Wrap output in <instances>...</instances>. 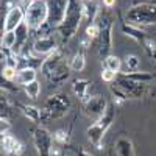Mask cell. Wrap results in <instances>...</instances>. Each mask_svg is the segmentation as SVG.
I'll use <instances>...</instances> for the list:
<instances>
[{
  "label": "cell",
  "mask_w": 156,
  "mask_h": 156,
  "mask_svg": "<svg viewBox=\"0 0 156 156\" xmlns=\"http://www.w3.org/2000/svg\"><path fill=\"white\" fill-rule=\"evenodd\" d=\"M41 72L51 84L59 86L64 81H67L72 73L70 61H67L66 56H64V51L58 48L53 53H50L48 56L44 58L41 64Z\"/></svg>",
  "instance_id": "6da1fadb"
},
{
  "label": "cell",
  "mask_w": 156,
  "mask_h": 156,
  "mask_svg": "<svg viewBox=\"0 0 156 156\" xmlns=\"http://www.w3.org/2000/svg\"><path fill=\"white\" fill-rule=\"evenodd\" d=\"M83 8H81V2L80 0H70L69 2V8L66 12L62 23L56 28L59 37H61V44L67 45L70 42V39L78 33L80 25L83 22Z\"/></svg>",
  "instance_id": "7a4b0ae2"
},
{
  "label": "cell",
  "mask_w": 156,
  "mask_h": 156,
  "mask_svg": "<svg viewBox=\"0 0 156 156\" xmlns=\"http://www.w3.org/2000/svg\"><path fill=\"white\" fill-rule=\"evenodd\" d=\"M25 11V23L30 30H41L48 19V3L47 0H23L20 5Z\"/></svg>",
  "instance_id": "3957f363"
},
{
  "label": "cell",
  "mask_w": 156,
  "mask_h": 156,
  "mask_svg": "<svg viewBox=\"0 0 156 156\" xmlns=\"http://www.w3.org/2000/svg\"><path fill=\"white\" fill-rule=\"evenodd\" d=\"M115 119V105L114 103H109V106L106 109V112L103 114L98 120H94V123H90L86 129L87 139L92 145H95L98 150H101L103 147V137H105L106 131L109 129V126L112 125Z\"/></svg>",
  "instance_id": "277c9868"
},
{
  "label": "cell",
  "mask_w": 156,
  "mask_h": 156,
  "mask_svg": "<svg viewBox=\"0 0 156 156\" xmlns=\"http://www.w3.org/2000/svg\"><path fill=\"white\" fill-rule=\"evenodd\" d=\"M125 19L128 23L136 25V27L156 25V3H134L126 9Z\"/></svg>",
  "instance_id": "5b68a950"
},
{
  "label": "cell",
  "mask_w": 156,
  "mask_h": 156,
  "mask_svg": "<svg viewBox=\"0 0 156 156\" xmlns=\"http://www.w3.org/2000/svg\"><path fill=\"white\" fill-rule=\"evenodd\" d=\"M70 109V100L66 94H51L42 106V120L62 119Z\"/></svg>",
  "instance_id": "8992f818"
},
{
  "label": "cell",
  "mask_w": 156,
  "mask_h": 156,
  "mask_svg": "<svg viewBox=\"0 0 156 156\" xmlns=\"http://www.w3.org/2000/svg\"><path fill=\"white\" fill-rule=\"evenodd\" d=\"M95 23L100 27V36H98V55L105 59L111 55L112 50V20L108 14H98Z\"/></svg>",
  "instance_id": "52a82bcc"
},
{
  "label": "cell",
  "mask_w": 156,
  "mask_h": 156,
  "mask_svg": "<svg viewBox=\"0 0 156 156\" xmlns=\"http://www.w3.org/2000/svg\"><path fill=\"white\" fill-rule=\"evenodd\" d=\"M69 2L70 0H47V3H48V19H47V23L42 28H45L47 31L56 30L62 23L64 17H66Z\"/></svg>",
  "instance_id": "ba28073f"
},
{
  "label": "cell",
  "mask_w": 156,
  "mask_h": 156,
  "mask_svg": "<svg viewBox=\"0 0 156 156\" xmlns=\"http://www.w3.org/2000/svg\"><path fill=\"white\" fill-rule=\"evenodd\" d=\"M33 144L39 156H51V150L55 147L53 134L48 133V129L44 126H36L33 128Z\"/></svg>",
  "instance_id": "9c48e42d"
},
{
  "label": "cell",
  "mask_w": 156,
  "mask_h": 156,
  "mask_svg": "<svg viewBox=\"0 0 156 156\" xmlns=\"http://www.w3.org/2000/svg\"><path fill=\"white\" fill-rule=\"evenodd\" d=\"M109 103L103 95H90L86 101H83V111L89 119L98 120L100 117L106 112Z\"/></svg>",
  "instance_id": "30bf717a"
},
{
  "label": "cell",
  "mask_w": 156,
  "mask_h": 156,
  "mask_svg": "<svg viewBox=\"0 0 156 156\" xmlns=\"http://www.w3.org/2000/svg\"><path fill=\"white\" fill-rule=\"evenodd\" d=\"M25 22V11L20 5L9 6L6 11V16L3 20V33L6 31H16L20 25Z\"/></svg>",
  "instance_id": "8fae6325"
},
{
  "label": "cell",
  "mask_w": 156,
  "mask_h": 156,
  "mask_svg": "<svg viewBox=\"0 0 156 156\" xmlns=\"http://www.w3.org/2000/svg\"><path fill=\"white\" fill-rule=\"evenodd\" d=\"M33 51L36 55H45L48 56L50 53H53L55 50H58V42H56V39L51 36V34H41V36H37L34 39V42H33Z\"/></svg>",
  "instance_id": "7c38bea8"
},
{
  "label": "cell",
  "mask_w": 156,
  "mask_h": 156,
  "mask_svg": "<svg viewBox=\"0 0 156 156\" xmlns=\"http://www.w3.org/2000/svg\"><path fill=\"white\" fill-rule=\"evenodd\" d=\"M2 151L6 156H22L23 145H22V142L17 137H14L11 133L2 134Z\"/></svg>",
  "instance_id": "4fadbf2b"
},
{
  "label": "cell",
  "mask_w": 156,
  "mask_h": 156,
  "mask_svg": "<svg viewBox=\"0 0 156 156\" xmlns=\"http://www.w3.org/2000/svg\"><path fill=\"white\" fill-rule=\"evenodd\" d=\"M120 30H122V33L125 34V36H128L129 39H133V41H136V42H139L140 45L144 44L147 39H148V36H147V33L142 30L140 27H136V25H131V23H128L126 20H123L122 17H120Z\"/></svg>",
  "instance_id": "5bb4252c"
},
{
  "label": "cell",
  "mask_w": 156,
  "mask_h": 156,
  "mask_svg": "<svg viewBox=\"0 0 156 156\" xmlns=\"http://www.w3.org/2000/svg\"><path fill=\"white\" fill-rule=\"evenodd\" d=\"M114 153H115V156H136L133 140L126 136L117 137L114 142Z\"/></svg>",
  "instance_id": "9a60e30c"
},
{
  "label": "cell",
  "mask_w": 156,
  "mask_h": 156,
  "mask_svg": "<svg viewBox=\"0 0 156 156\" xmlns=\"http://www.w3.org/2000/svg\"><path fill=\"white\" fill-rule=\"evenodd\" d=\"M81 8H83V19L87 22V25L94 23L98 17V5L95 0H80Z\"/></svg>",
  "instance_id": "2e32d148"
},
{
  "label": "cell",
  "mask_w": 156,
  "mask_h": 156,
  "mask_svg": "<svg viewBox=\"0 0 156 156\" xmlns=\"http://www.w3.org/2000/svg\"><path fill=\"white\" fill-rule=\"evenodd\" d=\"M90 83L86 78H76V80L72 81V90L73 94L76 95V98H80L81 101H86L89 98V87H90Z\"/></svg>",
  "instance_id": "e0dca14e"
},
{
  "label": "cell",
  "mask_w": 156,
  "mask_h": 156,
  "mask_svg": "<svg viewBox=\"0 0 156 156\" xmlns=\"http://www.w3.org/2000/svg\"><path fill=\"white\" fill-rule=\"evenodd\" d=\"M0 108H2V115H0V119H6L11 122L12 115H14V103H12L6 94V90H2V98H0Z\"/></svg>",
  "instance_id": "ac0fdd59"
},
{
  "label": "cell",
  "mask_w": 156,
  "mask_h": 156,
  "mask_svg": "<svg viewBox=\"0 0 156 156\" xmlns=\"http://www.w3.org/2000/svg\"><path fill=\"white\" fill-rule=\"evenodd\" d=\"M17 108L20 109V112L27 117V119H30L31 122L37 123L42 120V109H39L33 105H23V103H17Z\"/></svg>",
  "instance_id": "d6986e66"
},
{
  "label": "cell",
  "mask_w": 156,
  "mask_h": 156,
  "mask_svg": "<svg viewBox=\"0 0 156 156\" xmlns=\"http://www.w3.org/2000/svg\"><path fill=\"white\" fill-rule=\"evenodd\" d=\"M33 81H36V69L34 67H27V69L17 70V76H16L17 84H20L23 87V86H27Z\"/></svg>",
  "instance_id": "ffe728a7"
},
{
  "label": "cell",
  "mask_w": 156,
  "mask_h": 156,
  "mask_svg": "<svg viewBox=\"0 0 156 156\" xmlns=\"http://www.w3.org/2000/svg\"><path fill=\"white\" fill-rule=\"evenodd\" d=\"M125 73V72H122ZM128 78H131L134 81H139V83H144V84H150L156 80V75L150 73V72H144V70H137V72H129V73H125Z\"/></svg>",
  "instance_id": "44dd1931"
},
{
  "label": "cell",
  "mask_w": 156,
  "mask_h": 156,
  "mask_svg": "<svg viewBox=\"0 0 156 156\" xmlns=\"http://www.w3.org/2000/svg\"><path fill=\"white\" fill-rule=\"evenodd\" d=\"M103 67L109 69L111 72L119 75L120 73V69H122V61H120V58H117L114 55H109V56H106L105 59H103Z\"/></svg>",
  "instance_id": "7402d4cb"
},
{
  "label": "cell",
  "mask_w": 156,
  "mask_h": 156,
  "mask_svg": "<svg viewBox=\"0 0 156 156\" xmlns=\"http://www.w3.org/2000/svg\"><path fill=\"white\" fill-rule=\"evenodd\" d=\"M86 67V58H84V51H78L73 55V58L70 59V69L72 72H81Z\"/></svg>",
  "instance_id": "603a6c76"
},
{
  "label": "cell",
  "mask_w": 156,
  "mask_h": 156,
  "mask_svg": "<svg viewBox=\"0 0 156 156\" xmlns=\"http://www.w3.org/2000/svg\"><path fill=\"white\" fill-rule=\"evenodd\" d=\"M53 140H55V144L62 147V148H66L69 147V140H70V133L67 131V129H58V131L53 133Z\"/></svg>",
  "instance_id": "cb8c5ba5"
},
{
  "label": "cell",
  "mask_w": 156,
  "mask_h": 156,
  "mask_svg": "<svg viewBox=\"0 0 156 156\" xmlns=\"http://www.w3.org/2000/svg\"><path fill=\"white\" fill-rule=\"evenodd\" d=\"M16 41H17V36H16V31H6L2 34V48L5 50H12L16 45Z\"/></svg>",
  "instance_id": "d4e9b609"
},
{
  "label": "cell",
  "mask_w": 156,
  "mask_h": 156,
  "mask_svg": "<svg viewBox=\"0 0 156 156\" xmlns=\"http://www.w3.org/2000/svg\"><path fill=\"white\" fill-rule=\"evenodd\" d=\"M139 64H140V59L136 55H126L125 56V73L137 72Z\"/></svg>",
  "instance_id": "484cf974"
},
{
  "label": "cell",
  "mask_w": 156,
  "mask_h": 156,
  "mask_svg": "<svg viewBox=\"0 0 156 156\" xmlns=\"http://www.w3.org/2000/svg\"><path fill=\"white\" fill-rule=\"evenodd\" d=\"M23 90H25V94H27L28 98L34 100V98L39 97V94H41V83L36 80V81H33L27 86H23Z\"/></svg>",
  "instance_id": "4316f807"
},
{
  "label": "cell",
  "mask_w": 156,
  "mask_h": 156,
  "mask_svg": "<svg viewBox=\"0 0 156 156\" xmlns=\"http://www.w3.org/2000/svg\"><path fill=\"white\" fill-rule=\"evenodd\" d=\"M142 47H144L145 53L150 56V59L156 64V39H147V41L142 44Z\"/></svg>",
  "instance_id": "83f0119b"
},
{
  "label": "cell",
  "mask_w": 156,
  "mask_h": 156,
  "mask_svg": "<svg viewBox=\"0 0 156 156\" xmlns=\"http://www.w3.org/2000/svg\"><path fill=\"white\" fill-rule=\"evenodd\" d=\"M84 37H87V39H90V41H97L98 39V36H100V27L94 22V23H90V25H87L86 27V31H84Z\"/></svg>",
  "instance_id": "f1b7e54d"
},
{
  "label": "cell",
  "mask_w": 156,
  "mask_h": 156,
  "mask_svg": "<svg viewBox=\"0 0 156 156\" xmlns=\"http://www.w3.org/2000/svg\"><path fill=\"white\" fill-rule=\"evenodd\" d=\"M17 76V69L16 67H11V66H3L2 69V78L5 81H12L16 80Z\"/></svg>",
  "instance_id": "f546056e"
},
{
  "label": "cell",
  "mask_w": 156,
  "mask_h": 156,
  "mask_svg": "<svg viewBox=\"0 0 156 156\" xmlns=\"http://www.w3.org/2000/svg\"><path fill=\"white\" fill-rule=\"evenodd\" d=\"M115 78H117V73H114V72H111L109 69L103 67V70H101V80H103V81L108 83V84H111V83L115 81Z\"/></svg>",
  "instance_id": "4dcf8cb0"
},
{
  "label": "cell",
  "mask_w": 156,
  "mask_h": 156,
  "mask_svg": "<svg viewBox=\"0 0 156 156\" xmlns=\"http://www.w3.org/2000/svg\"><path fill=\"white\" fill-rule=\"evenodd\" d=\"M70 153H73V156H94L92 153H89V151H86L84 148H70V145L69 147H66Z\"/></svg>",
  "instance_id": "1f68e13d"
},
{
  "label": "cell",
  "mask_w": 156,
  "mask_h": 156,
  "mask_svg": "<svg viewBox=\"0 0 156 156\" xmlns=\"http://www.w3.org/2000/svg\"><path fill=\"white\" fill-rule=\"evenodd\" d=\"M103 6H105L106 9H111L115 6V0H103Z\"/></svg>",
  "instance_id": "d6a6232c"
},
{
  "label": "cell",
  "mask_w": 156,
  "mask_h": 156,
  "mask_svg": "<svg viewBox=\"0 0 156 156\" xmlns=\"http://www.w3.org/2000/svg\"><path fill=\"white\" fill-rule=\"evenodd\" d=\"M64 156H66V153H64Z\"/></svg>",
  "instance_id": "836d02e7"
}]
</instances>
